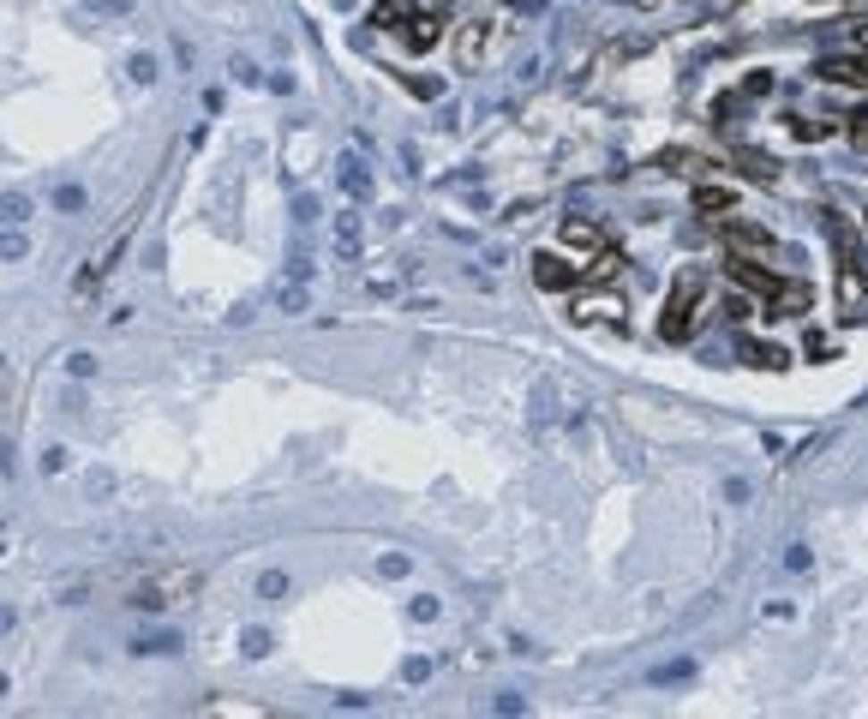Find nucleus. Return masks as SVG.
<instances>
[{
    "mask_svg": "<svg viewBox=\"0 0 868 719\" xmlns=\"http://www.w3.org/2000/svg\"><path fill=\"white\" fill-rule=\"evenodd\" d=\"M240 654L264 659V654H270V630H246V636H240Z\"/></svg>",
    "mask_w": 868,
    "mask_h": 719,
    "instance_id": "4468645a",
    "label": "nucleus"
},
{
    "mask_svg": "<svg viewBox=\"0 0 868 719\" xmlns=\"http://www.w3.org/2000/svg\"><path fill=\"white\" fill-rule=\"evenodd\" d=\"M390 30L408 42V48H432V42L443 37V19H437V13H426V6H401Z\"/></svg>",
    "mask_w": 868,
    "mask_h": 719,
    "instance_id": "7ed1b4c3",
    "label": "nucleus"
},
{
    "mask_svg": "<svg viewBox=\"0 0 868 719\" xmlns=\"http://www.w3.org/2000/svg\"><path fill=\"white\" fill-rule=\"evenodd\" d=\"M30 222V199L24 192H0V228H24Z\"/></svg>",
    "mask_w": 868,
    "mask_h": 719,
    "instance_id": "0eeeda50",
    "label": "nucleus"
},
{
    "mask_svg": "<svg viewBox=\"0 0 868 719\" xmlns=\"http://www.w3.org/2000/svg\"><path fill=\"white\" fill-rule=\"evenodd\" d=\"M701 300H707V276H695V270H689V276L677 282V294L665 300V318H659V330H665L671 342H683V336L695 330V306H701Z\"/></svg>",
    "mask_w": 868,
    "mask_h": 719,
    "instance_id": "f03ea898",
    "label": "nucleus"
},
{
    "mask_svg": "<svg viewBox=\"0 0 868 719\" xmlns=\"http://www.w3.org/2000/svg\"><path fill=\"white\" fill-rule=\"evenodd\" d=\"M336 168H341V186H348L354 199H366V192H372V174H366V162H359V156H341Z\"/></svg>",
    "mask_w": 868,
    "mask_h": 719,
    "instance_id": "423d86ee",
    "label": "nucleus"
},
{
    "mask_svg": "<svg viewBox=\"0 0 868 719\" xmlns=\"http://www.w3.org/2000/svg\"><path fill=\"white\" fill-rule=\"evenodd\" d=\"M174 647H180L174 630H156V636H139V641H132V654H174Z\"/></svg>",
    "mask_w": 868,
    "mask_h": 719,
    "instance_id": "f8f14e48",
    "label": "nucleus"
},
{
    "mask_svg": "<svg viewBox=\"0 0 868 719\" xmlns=\"http://www.w3.org/2000/svg\"><path fill=\"white\" fill-rule=\"evenodd\" d=\"M336 252H341V258H359V216H354V210H341V216H336Z\"/></svg>",
    "mask_w": 868,
    "mask_h": 719,
    "instance_id": "39448f33",
    "label": "nucleus"
},
{
    "mask_svg": "<svg viewBox=\"0 0 868 719\" xmlns=\"http://www.w3.org/2000/svg\"><path fill=\"white\" fill-rule=\"evenodd\" d=\"M24 252H30V240H24V228H0V264H19Z\"/></svg>",
    "mask_w": 868,
    "mask_h": 719,
    "instance_id": "9d476101",
    "label": "nucleus"
},
{
    "mask_svg": "<svg viewBox=\"0 0 868 719\" xmlns=\"http://www.w3.org/2000/svg\"><path fill=\"white\" fill-rule=\"evenodd\" d=\"M132 6H139V0H84L90 19H132Z\"/></svg>",
    "mask_w": 868,
    "mask_h": 719,
    "instance_id": "9b49d317",
    "label": "nucleus"
},
{
    "mask_svg": "<svg viewBox=\"0 0 868 719\" xmlns=\"http://www.w3.org/2000/svg\"><path fill=\"white\" fill-rule=\"evenodd\" d=\"M563 240H569V246H599V234H593L587 222H563Z\"/></svg>",
    "mask_w": 868,
    "mask_h": 719,
    "instance_id": "dca6fc26",
    "label": "nucleus"
},
{
    "mask_svg": "<svg viewBox=\"0 0 868 719\" xmlns=\"http://www.w3.org/2000/svg\"><path fill=\"white\" fill-rule=\"evenodd\" d=\"M485 55V24H461V37H455V60H461V66H474V60Z\"/></svg>",
    "mask_w": 868,
    "mask_h": 719,
    "instance_id": "20e7f679",
    "label": "nucleus"
},
{
    "mask_svg": "<svg viewBox=\"0 0 868 719\" xmlns=\"http://www.w3.org/2000/svg\"><path fill=\"white\" fill-rule=\"evenodd\" d=\"M84 204H90V199H84V186H60V192H55V210H66V216H79Z\"/></svg>",
    "mask_w": 868,
    "mask_h": 719,
    "instance_id": "ddd939ff",
    "label": "nucleus"
},
{
    "mask_svg": "<svg viewBox=\"0 0 868 719\" xmlns=\"http://www.w3.org/2000/svg\"><path fill=\"white\" fill-rule=\"evenodd\" d=\"M306 306V282H294V288H282V312H299Z\"/></svg>",
    "mask_w": 868,
    "mask_h": 719,
    "instance_id": "6ab92c4d",
    "label": "nucleus"
},
{
    "mask_svg": "<svg viewBox=\"0 0 868 719\" xmlns=\"http://www.w3.org/2000/svg\"><path fill=\"white\" fill-rule=\"evenodd\" d=\"M13 623H19V618H13V605H0V636H6Z\"/></svg>",
    "mask_w": 868,
    "mask_h": 719,
    "instance_id": "412c9836",
    "label": "nucleus"
},
{
    "mask_svg": "<svg viewBox=\"0 0 868 719\" xmlns=\"http://www.w3.org/2000/svg\"><path fill=\"white\" fill-rule=\"evenodd\" d=\"M0 696H6V678H0Z\"/></svg>",
    "mask_w": 868,
    "mask_h": 719,
    "instance_id": "4be33fe9",
    "label": "nucleus"
},
{
    "mask_svg": "<svg viewBox=\"0 0 868 719\" xmlns=\"http://www.w3.org/2000/svg\"><path fill=\"white\" fill-rule=\"evenodd\" d=\"M288 594V576H282V570H264V576H257V599H282Z\"/></svg>",
    "mask_w": 868,
    "mask_h": 719,
    "instance_id": "2eb2a0df",
    "label": "nucleus"
},
{
    "mask_svg": "<svg viewBox=\"0 0 868 719\" xmlns=\"http://www.w3.org/2000/svg\"><path fill=\"white\" fill-rule=\"evenodd\" d=\"M126 79H132V84H156V79H162L156 55H150V48H139V55L126 60Z\"/></svg>",
    "mask_w": 868,
    "mask_h": 719,
    "instance_id": "6e6552de",
    "label": "nucleus"
},
{
    "mask_svg": "<svg viewBox=\"0 0 868 719\" xmlns=\"http://www.w3.org/2000/svg\"><path fill=\"white\" fill-rule=\"evenodd\" d=\"M192 594H198V570H162V576L132 588V605L139 612H168L174 599H192Z\"/></svg>",
    "mask_w": 868,
    "mask_h": 719,
    "instance_id": "f257e3e1",
    "label": "nucleus"
},
{
    "mask_svg": "<svg viewBox=\"0 0 868 719\" xmlns=\"http://www.w3.org/2000/svg\"><path fill=\"white\" fill-rule=\"evenodd\" d=\"M294 222H299V228H312V222H317V199L299 192V199H294Z\"/></svg>",
    "mask_w": 868,
    "mask_h": 719,
    "instance_id": "a211bd4d",
    "label": "nucleus"
},
{
    "mask_svg": "<svg viewBox=\"0 0 868 719\" xmlns=\"http://www.w3.org/2000/svg\"><path fill=\"white\" fill-rule=\"evenodd\" d=\"M533 276H539V288H569L575 270H563L557 258H539V264H533Z\"/></svg>",
    "mask_w": 868,
    "mask_h": 719,
    "instance_id": "1a4fd4ad",
    "label": "nucleus"
},
{
    "mask_svg": "<svg viewBox=\"0 0 868 719\" xmlns=\"http://www.w3.org/2000/svg\"><path fill=\"white\" fill-rule=\"evenodd\" d=\"M66 372H72V378H90V372H97V354H66Z\"/></svg>",
    "mask_w": 868,
    "mask_h": 719,
    "instance_id": "f3484780",
    "label": "nucleus"
},
{
    "mask_svg": "<svg viewBox=\"0 0 868 719\" xmlns=\"http://www.w3.org/2000/svg\"><path fill=\"white\" fill-rule=\"evenodd\" d=\"M234 79H240V84H264V72H257L252 60H234Z\"/></svg>",
    "mask_w": 868,
    "mask_h": 719,
    "instance_id": "aec40b11",
    "label": "nucleus"
}]
</instances>
